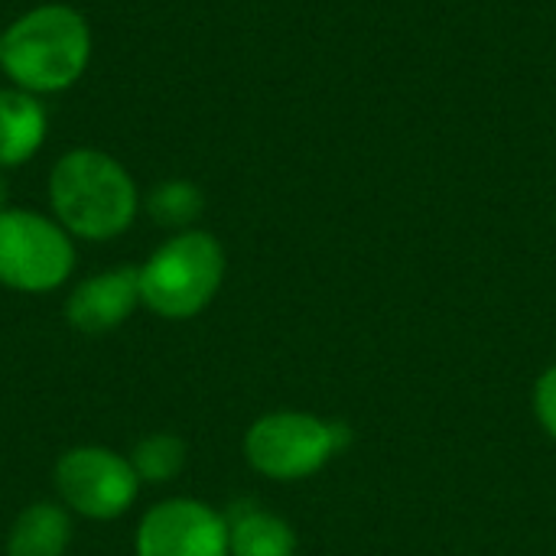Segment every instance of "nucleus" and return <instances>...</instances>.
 Returning <instances> with one entry per match:
<instances>
[{
    "mask_svg": "<svg viewBox=\"0 0 556 556\" xmlns=\"http://www.w3.org/2000/svg\"><path fill=\"white\" fill-rule=\"evenodd\" d=\"M91 62V26L65 3H42L16 16L3 29L0 68L29 94H55L72 88Z\"/></svg>",
    "mask_w": 556,
    "mask_h": 556,
    "instance_id": "obj_1",
    "label": "nucleus"
},
{
    "mask_svg": "<svg viewBox=\"0 0 556 556\" xmlns=\"http://www.w3.org/2000/svg\"><path fill=\"white\" fill-rule=\"evenodd\" d=\"M49 202L55 222L85 241L124 235L140 208L130 173L111 153L94 147H78L55 160L49 176Z\"/></svg>",
    "mask_w": 556,
    "mask_h": 556,
    "instance_id": "obj_2",
    "label": "nucleus"
},
{
    "mask_svg": "<svg viewBox=\"0 0 556 556\" xmlns=\"http://www.w3.org/2000/svg\"><path fill=\"white\" fill-rule=\"evenodd\" d=\"M225 280V251L208 231H179L140 267V303L163 319H192Z\"/></svg>",
    "mask_w": 556,
    "mask_h": 556,
    "instance_id": "obj_3",
    "label": "nucleus"
},
{
    "mask_svg": "<svg viewBox=\"0 0 556 556\" xmlns=\"http://www.w3.org/2000/svg\"><path fill=\"white\" fill-rule=\"evenodd\" d=\"M349 430L342 424H326L313 414H267L244 437L248 463L277 482H293L319 472L342 446Z\"/></svg>",
    "mask_w": 556,
    "mask_h": 556,
    "instance_id": "obj_4",
    "label": "nucleus"
},
{
    "mask_svg": "<svg viewBox=\"0 0 556 556\" xmlns=\"http://www.w3.org/2000/svg\"><path fill=\"white\" fill-rule=\"evenodd\" d=\"M75 270L72 235L29 208L0 212V283L20 293H49Z\"/></svg>",
    "mask_w": 556,
    "mask_h": 556,
    "instance_id": "obj_5",
    "label": "nucleus"
},
{
    "mask_svg": "<svg viewBox=\"0 0 556 556\" xmlns=\"http://www.w3.org/2000/svg\"><path fill=\"white\" fill-rule=\"evenodd\" d=\"M55 489L72 511L94 521H111L134 505L140 479L130 459L117 456L114 450L78 446L62 453L55 463Z\"/></svg>",
    "mask_w": 556,
    "mask_h": 556,
    "instance_id": "obj_6",
    "label": "nucleus"
},
{
    "mask_svg": "<svg viewBox=\"0 0 556 556\" xmlns=\"http://www.w3.org/2000/svg\"><path fill=\"white\" fill-rule=\"evenodd\" d=\"M137 556H228V521L192 498L160 502L137 528Z\"/></svg>",
    "mask_w": 556,
    "mask_h": 556,
    "instance_id": "obj_7",
    "label": "nucleus"
},
{
    "mask_svg": "<svg viewBox=\"0 0 556 556\" xmlns=\"http://www.w3.org/2000/svg\"><path fill=\"white\" fill-rule=\"evenodd\" d=\"M140 306V267H114L81 280L65 300V319L78 332H111Z\"/></svg>",
    "mask_w": 556,
    "mask_h": 556,
    "instance_id": "obj_8",
    "label": "nucleus"
},
{
    "mask_svg": "<svg viewBox=\"0 0 556 556\" xmlns=\"http://www.w3.org/2000/svg\"><path fill=\"white\" fill-rule=\"evenodd\" d=\"M46 108L23 88H0V169L20 166L46 143Z\"/></svg>",
    "mask_w": 556,
    "mask_h": 556,
    "instance_id": "obj_9",
    "label": "nucleus"
},
{
    "mask_svg": "<svg viewBox=\"0 0 556 556\" xmlns=\"http://www.w3.org/2000/svg\"><path fill=\"white\" fill-rule=\"evenodd\" d=\"M72 541V521L59 505L36 502L10 528L7 556H65Z\"/></svg>",
    "mask_w": 556,
    "mask_h": 556,
    "instance_id": "obj_10",
    "label": "nucleus"
},
{
    "mask_svg": "<svg viewBox=\"0 0 556 556\" xmlns=\"http://www.w3.org/2000/svg\"><path fill=\"white\" fill-rule=\"evenodd\" d=\"M296 538L290 525L261 508H238L228 521L231 556H293Z\"/></svg>",
    "mask_w": 556,
    "mask_h": 556,
    "instance_id": "obj_11",
    "label": "nucleus"
},
{
    "mask_svg": "<svg viewBox=\"0 0 556 556\" xmlns=\"http://www.w3.org/2000/svg\"><path fill=\"white\" fill-rule=\"evenodd\" d=\"M205 208L202 189L189 179H166L147 195V212L163 228H189Z\"/></svg>",
    "mask_w": 556,
    "mask_h": 556,
    "instance_id": "obj_12",
    "label": "nucleus"
},
{
    "mask_svg": "<svg viewBox=\"0 0 556 556\" xmlns=\"http://www.w3.org/2000/svg\"><path fill=\"white\" fill-rule=\"evenodd\" d=\"M182 463H186V443L169 433L143 437L130 453V466L140 482H169L182 469Z\"/></svg>",
    "mask_w": 556,
    "mask_h": 556,
    "instance_id": "obj_13",
    "label": "nucleus"
},
{
    "mask_svg": "<svg viewBox=\"0 0 556 556\" xmlns=\"http://www.w3.org/2000/svg\"><path fill=\"white\" fill-rule=\"evenodd\" d=\"M534 407H538V417H541L544 430L556 440V365L541 375L538 391H534Z\"/></svg>",
    "mask_w": 556,
    "mask_h": 556,
    "instance_id": "obj_14",
    "label": "nucleus"
},
{
    "mask_svg": "<svg viewBox=\"0 0 556 556\" xmlns=\"http://www.w3.org/2000/svg\"><path fill=\"white\" fill-rule=\"evenodd\" d=\"M7 195H10V189H7V179L0 176V212L7 208Z\"/></svg>",
    "mask_w": 556,
    "mask_h": 556,
    "instance_id": "obj_15",
    "label": "nucleus"
},
{
    "mask_svg": "<svg viewBox=\"0 0 556 556\" xmlns=\"http://www.w3.org/2000/svg\"><path fill=\"white\" fill-rule=\"evenodd\" d=\"M0 59H3V33H0Z\"/></svg>",
    "mask_w": 556,
    "mask_h": 556,
    "instance_id": "obj_16",
    "label": "nucleus"
}]
</instances>
